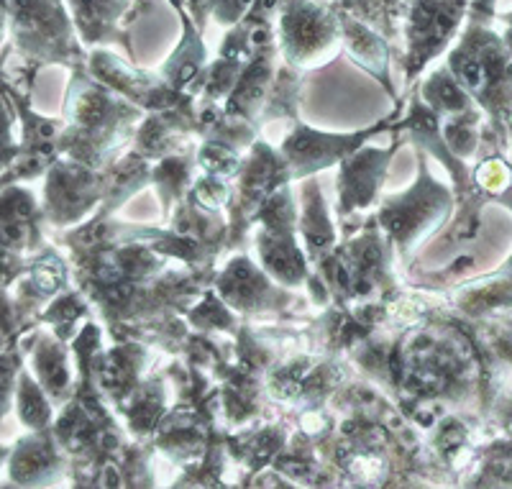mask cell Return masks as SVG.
<instances>
[{
  "label": "cell",
  "instance_id": "6da1fadb",
  "mask_svg": "<svg viewBox=\"0 0 512 489\" xmlns=\"http://www.w3.org/2000/svg\"><path fill=\"white\" fill-rule=\"evenodd\" d=\"M8 31L29 62H67L75 54L72 21L62 0H8Z\"/></svg>",
  "mask_w": 512,
  "mask_h": 489
},
{
  "label": "cell",
  "instance_id": "7a4b0ae2",
  "mask_svg": "<svg viewBox=\"0 0 512 489\" xmlns=\"http://www.w3.org/2000/svg\"><path fill=\"white\" fill-rule=\"evenodd\" d=\"M469 8L472 0H410L408 39L415 67L443 49Z\"/></svg>",
  "mask_w": 512,
  "mask_h": 489
},
{
  "label": "cell",
  "instance_id": "3957f363",
  "mask_svg": "<svg viewBox=\"0 0 512 489\" xmlns=\"http://www.w3.org/2000/svg\"><path fill=\"white\" fill-rule=\"evenodd\" d=\"M280 31L292 59L328 47L338 31V13L313 0H280Z\"/></svg>",
  "mask_w": 512,
  "mask_h": 489
},
{
  "label": "cell",
  "instance_id": "277c9868",
  "mask_svg": "<svg viewBox=\"0 0 512 489\" xmlns=\"http://www.w3.org/2000/svg\"><path fill=\"white\" fill-rule=\"evenodd\" d=\"M39 208L29 190L13 185L0 187V254L21 264V257L39 249Z\"/></svg>",
  "mask_w": 512,
  "mask_h": 489
},
{
  "label": "cell",
  "instance_id": "5b68a950",
  "mask_svg": "<svg viewBox=\"0 0 512 489\" xmlns=\"http://www.w3.org/2000/svg\"><path fill=\"white\" fill-rule=\"evenodd\" d=\"M62 469V456L57 451V438L49 431H34L18 438L8 454V479L21 487L49 484Z\"/></svg>",
  "mask_w": 512,
  "mask_h": 489
},
{
  "label": "cell",
  "instance_id": "8992f818",
  "mask_svg": "<svg viewBox=\"0 0 512 489\" xmlns=\"http://www.w3.org/2000/svg\"><path fill=\"white\" fill-rule=\"evenodd\" d=\"M34 374L52 400H59L67 392V385H70L67 356L54 338L41 336L34 344Z\"/></svg>",
  "mask_w": 512,
  "mask_h": 489
},
{
  "label": "cell",
  "instance_id": "52a82bcc",
  "mask_svg": "<svg viewBox=\"0 0 512 489\" xmlns=\"http://www.w3.org/2000/svg\"><path fill=\"white\" fill-rule=\"evenodd\" d=\"M13 405H16L18 420L29 431H47L49 423H52V397L44 392L39 379L31 377V372H24V369L18 374Z\"/></svg>",
  "mask_w": 512,
  "mask_h": 489
},
{
  "label": "cell",
  "instance_id": "ba28073f",
  "mask_svg": "<svg viewBox=\"0 0 512 489\" xmlns=\"http://www.w3.org/2000/svg\"><path fill=\"white\" fill-rule=\"evenodd\" d=\"M72 18H75L77 29L88 41L98 39L108 26L118 21L123 11H126L128 0H67Z\"/></svg>",
  "mask_w": 512,
  "mask_h": 489
},
{
  "label": "cell",
  "instance_id": "9c48e42d",
  "mask_svg": "<svg viewBox=\"0 0 512 489\" xmlns=\"http://www.w3.org/2000/svg\"><path fill=\"white\" fill-rule=\"evenodd\" d=\"M21 369H24V351L16 344V333H11L8 344L0 346V423L11 413Z\"/></svg>",
  "mask_w": 512,
  "mask_h": 489
},
{
  "label": "cell",
  "instance_id": "30bf717a",
  "mask_svg": "<svg viewBox=\"0 0 512 489\" xmlns=\"http://www.w3.org/2000/svg\"><path fill=\"white\" fill-rule=\"evenodd\" d=\"M21 269H26L24 264L11 262L0 254V336H11V333L18 331L16 313H13V300L11 292H8V285L16 280Z\"/></svg>",
  "mask_w": 512,
  "mask_h": 489
},
{
  "label": "cell",
  "instance_id": "8fae6325",
  "mask_svg": "<svg viewBox=\"0 0 512 489\" xmlns=\"http://www.w3.org/2000/svg\"><path fill=\"white\" fill-rule=\"evenodd\" d=\"M6 85H0V175L11 167L21 146L13 139V105H8L11 100H8Z\"/></svg>",
  "mask_w": 512,
  "mask_h": 489
},
{
  "label": "cell",
  "instance_id": "7c38bea8",
  "mask_svg": "<svg viewBox=\"0 0 512 489\" xmlns=\"http://www.w3.org/2000/svg\"><path fill=\"white\" fill-rule=\"evenodd\" d=\"M428 98L438 105V108H448V111H464V95L461 90L456 88L454 82L446 80V77L438 75L436 80L431 82V88H428Z\"/></svg>",
  "mask_w": 512,
  "mask_h": 489
},
{
  "label": "cell",
  "instance_id": "4fadbf2b",
  "mask_svg": "<svg viewBox=\"0 0 512 489\" xmlns=\"http://www.w3.org/2000/svg\"><path fill=\"white\" fill-rule=\"evenodd\" d=\"M495 3L497 0H472V8H469V11H472V16L479 21V18L492 16V11H495Z\"/></svg>",
  "mask_w": 512,
  "mask_h": 489
},
{
  "label": "cell",
  "instance_id": "5bb4252c",
  "mask_svg": "<svg viewBox=\"0 0 512 489\" xmlns=\"http://www.w3.org/2000/svg\"><path fill=\"white\" fill-rule=\"evenodd\" d=\"M8 454H11V449H6V446L0 443V466H3V461L8 459Z\"/></svg>",
  "mask_w": 512,
  "mask_h": 489
},
{
  "label": "cell",
  "instance_id": "9a60e30c",
  "mask_svg": "<svg viewBox=\"0 0 512 489\" xmlns=\"http://www.w3.org/2000/svg\"><path fill=\"white\" fill-rule=\"evenodd\" d=\"M507 41H510V47H512V29H510V34H507Z\"/></svg>",
  "mask_w": 512,
  "mask_h": 489
},
{
  "label": "cell",
  "instance_id": "2e32d148",
  "mask_svg": "<svg viewBox=\"0 0 512 489\" xmlns=\"http://www.w3.org/2000/svg\"><path fill=\"white\" fill-rule=\"evenodd\" d=\"M505 18H507V21H510V24H512V11H510V13H507V16H505Z\"/></svg>",
  "mask_w": 512,
  "mask_h": 489
},
{
  "label": "cell",
  "instance_id": "e0dca14e",
  "mask_svg": "<svg viewBox=\"0 0 512 489\" xmlns=\"http://www.w3.org/2000/svg\"><path fill=\"white\" fill-rule=\"evenodd\" d=\"M0 85H6V80H3V72H0Z\"/></svg>",
  "mask_w": 512,
  "mask_h": 489
}]
</instances>
